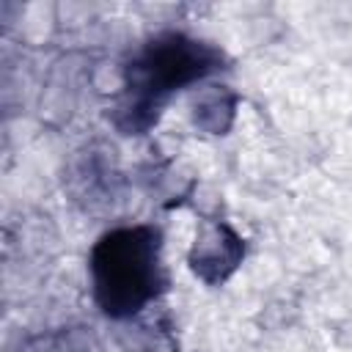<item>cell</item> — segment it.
<instances>
[{
	"mask_svg": "<svg viewBox=\"0 0 352 352\" xmlns=\"http://www.w3.org/2000/svg\"><path fill=\"white\" fill-rule=\"evenodd\" d=\"M223 60L217 47L176 30L148 38L126 63L124 91L113 110L116 126L126 135L146 132L173 91L223 69Z\"/></svg>",
	"mask_w": 352,
	"mask_h": 352,
	"instance_id": "obj_1",
	"label": "cell"
},
{
	"mask_svg": "<svg viewBox=\"0 0 352 352\" xmlns=\"http://www.w3.org/2000/svg\"><path fill=\"white\" fill-rule=\"evenodd\" d=\"M160 253L162 234L154 226H124L99 236L91 250L96 305L113 319H126L157 300L168 289Z\"/></svg>",
	"mask_w": 352,
	"mask_h": 352,
	"instance_id": "obj_2",
	"label": "cell"
}]
</instances>
